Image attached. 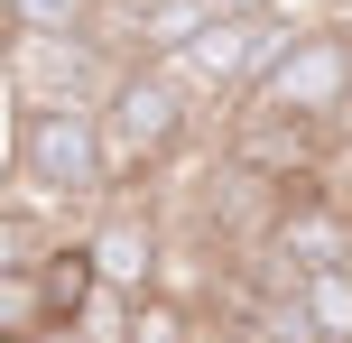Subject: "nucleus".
<instances>
[{
	"label": "nucleus",
	"instance_id": "f257e3e1",
	"mask_svg": "<svg viewBox=\"0 0 352 343\" xmlns=\"http://www.w3.org/2000/svg\"><path fill=\"white\" fill-rule=\"evenodd\" d=\"M10 167L37 204L74 214V204L111 195V148H102V111L93 102H19L10 121Z\"/></svg>",
	"mask_w": 352,
	"mask_h": 343
},
{
	"label": "nucleus",
	"instance_id": "f03ea898",
	"mask_svg": "<svg viewBox=\"0 0 352 343\" xmlns=\"http://www.w3.org/2000/svg\"><path fill=\"white\" fill-rule=\"evenodd\" d=\"M352 111V28L324 19V28H297V47L269 65V84L241 102V121H306V130H334Z\"/></svg>",
	"mask_w": 352,
	"mask_h": 343
},
{
	"label": "nucleus",
	"instance_id": "7ed1b4c3",
	"mask_svg": "<svg viewBox=\"0 0 352 343\" xmlns=\"http://www.w3.org/2000/svg\"><path fill=\"white\" fill-rule=\"evenodd\" d=\"M186 130H195V93L176 84L167 65H130L121 84H111V102H102L111 186H130V177H148V167H167L176 148H186Z\"/></svg>",
	"mask_w": 352,
	"mask_h": 343
},
{
	"label": "nucleus",
	"instance_id": "20e7f679",
	"mask_svg": "<svg viewBox=\"0 0 352 343\" xmlns=\"http://www.w3.org/2000/svg\"><path fill=\"white\" fill-rule=\"evenodd\" d=\"M93 269H102V288L111 297H158V269H167V241H158V223L148 214H130V204H111L102 223H93Z\"/></svg>",
	"mask_w": 352,
	"mask_h": 343
},
{
	"label": "nucleus",
	"instance_id": "39448f33",
	"mask_svg": "<svg viewBox=\"0 0 352 343\" xmlns=\"http://www.w3.org/2000/svg\"><path fill=\"white\" fill-rule=\"evenodd\" d=\"M37 288H47V316L56 325H84L93 307H102V269H93V241L74 232V241H56V260L37 269Z\"/></svg>",
	"mask_w": 352,
	"mask_h": 343
},
{
	"label": "nucleus",
	"instance_id": "423d86ee",
	"mask_svg": "<svg viewBox=\"0 0 352 343\" xmlns=\"http://www.w3.org/2000/svg\"><path fill=\"white\" fill-rule=\"evenodd\" d=\"M297 316H306V334L316 343H352V269H316V278H297Z\"/></svg>",
	"mask_w": 352,
	"mask_h": 343
},
{
	"label": "nucleus",
	"instance_id": "0eeeda50",
	"mask_svg": "<svg viewBox=\"0 0 352 343\" xmlns=\"http://www.w3.org/2000/svg\"><path fill=\"white\" fill-rule=\"evenodd\" d=\"M56 316H47V288L37 278H0V343H37Z\"/></svg>",
	"mask_w": 352,
	"mask_h": 343
},
{
	"label": "nucleus",
	"instance_id": "6e6552de",
	"mask_svg": "<svg viewBox=\"0 0 352 343\" xmlns=\"http://www.w3.org/2000/svg\"><path fill=\"white\" fill-rule=\"evenodd\" d=\"M130 343H204V334H195V316L176 297H140L130 307Z\"/></svg>",
	"mask_w": 352,
	"mask_h": 343
},
{
	"label": "nucleus",
	"instance_id": "1a4fd4ad",
	"mask_svg": "<svg viewBox=\"0 0 352 343\" xmlns=\"http://www.w3.org/2000/svg\"><path fill=\"white\" fill-rule=\"evenodd\" d=\"M37 343H93L84 325H47V334H37Z\"/></svg>",
	"mask_w": 352,
	"mask_h": 343
},
{
	"label": "nucleus",
	"instance_id": "9d476101",
	"mask_svg": "<svg viewBox=\"0 0 352 343\" xmlns=\"http://www.w3.org/2000/svg\"><path fill=\"white\" fill-rule=\"evenodd\" d=\"M324 10H352V0H324Z\"/></svg>",
	"mask_w": 352,
	"mask_h": 343
},
{
	"label": "nucleus",
	"instance_id": "9b49d317",
	"mask_svg": "<svg viewBox=\"0 0 352 343\" xmlns=\"http://www.w3.org/2000/svg\"><path fill=\"white\" fill-rule=\"evenodd\" d=\"M204 343H223V334H204ZM232 343H241V334H232Z\"/></svg>",
	"mask_w": 352,
	"mask_h": 343
},
{
	"label": "nucleus",
	"instance_id": "f8f14e48",
	"mask_svg": "<svg viewBox=\"0 0 352 343\" xmlns=\"http://www.w3.org/2000/svg\"><path fill=\"white\" fill-rule=\"evenodd\" d=\"M260 10H278V0H260Z\"/></svg>",
	"mask_w": 352,
	"mask_h": 343
}]
</instances>
